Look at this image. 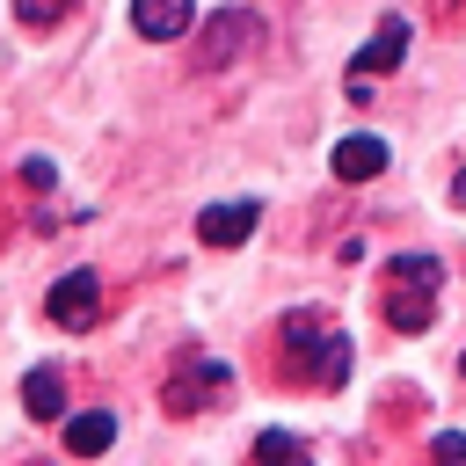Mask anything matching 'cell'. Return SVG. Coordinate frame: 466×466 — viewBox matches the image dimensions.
<instances>
[{"label": "cell", "instance_id": "cell-17", "mask_svg": "<svg viewBox=\"0 0 466 466\" xmlns=\"http://www.w3.org/2000/svg\"><path fill=\"white\" fill-rule=\"evenodd\" d=\"M459 371H466V357H459Z\"/></svg>", "mask_w": 466, "mask_h": 466}, {"label": "cell", "instance_id": "cell-6", "mask_svg": "<svg viewBox=\"0 0 466 466\" xmlns=\"http://www.w3.org/2000/svg\"><path fill=\"white\" fill-rule=\"evenodd\" d=\"M189 22H197V0H131V29H138L146 44L189 36Z\"/></svg>", "mask_w": 466, "mask_h": 466}, {"label": "cell", "instance_id": "cell-3", "mask_svg": "<svg viewBox=\"0 0 466 466\" xmlns=\"http://www.w3.org/2000/svg\"><path fill=\"white\" fill-rule=\"evenodd\" d=\"M233 386V364L211 357V350H175V371H167V415H204L218 408Z\"/></svg>", "mask_w": 466, "mask_h": 466}, {"label": "cell", "instance_id": "cell-4", "mask_svg": "<svg viewBox=\"0 0 466 466\" xmlns=\"http://www.w3.org/2000/svg\"><path fill=\"white\" fill-rule=\"evenodd\" d=\"M262 44V15H248V7H218L211 22H204V44H197V66L204 73H218V66H233V58H248Z\"/></svg>", "mask_w": 466, "mask_h": 466}, {"label": "cell", "instance_id": "cell-2", "mask_svg": "<svg viewBox=\"0 0 466 466\" xmlns=\"http://www.w3.org/2000/svg\"><path fill=\"white\" fill-rule=\"evenodd\" d=\"M437 284H444V262L437 255H393L386 262V277H379V313H386V328H400V335H422L430 320H437Z\"/></svg>", "mask_w": 466, "mask_h": 466}, {"label": "cell", "instance_id": "cell-11", "mask_svg": "<svg viewBox=\"0 0 466 466\" xmlns=\"http://www.w3.org/2000/svg\"><path fill=\"white\" fill-rule=\"evenodd\" d=\"M109 444H116V415H109V408H87V415L66 422V451H73V459H95V451H109Z\"/></svg>", "mask_w": 466, "mask_h": 466}, {"label": "cell", "instance_id": "cell-14", "mask_svg": "<svg viewBox=\"0 0 466 466\" xmlns=\"http://www.w3.org/2000/svg\"><path fill=\"white\" fill-rule=\"evenodd\" d=\"M22 182H29V189H51V182H58V167L36 153V160H22Z\"/></svg>", "mask_w": 466, "mask_h": 466}, {"label": "cell", "instance_id": "cell-13", "mask_svg": "<svg viewBox=\"0 0 466 466\" xmlns=\"http://www.w3.org/2000/svg\"><path fill=\"white\" fill-rule=\"evenodd\" d=\"M255 459H306V437H291V430H262V437H255Z\"/></svg>", "mask_w": 466, "mask_h": 466}, {"label": "cell", "instance_id": "cell-1", "mask_svg": "<svg viewBox=\"0 0 466 466\" xmlns=\"http://www.w3.org/2000/svg\"><path fill=\"white\" fill-rule=\"evenodd\" d=\"M277 342H284V371H291V379H306V386H320V393L350 386V371H357V342H350L328 313H313V306L284 313Z\"/></svg>", "mask_w": 466, "mask_h": 466}, {"label": "cell", "instance_id": "cell-5", "mask_svg": "<svg viewBox=\"0 0 466 466\" xmlns=\"http://www.w3.org/2000/svg\"><path fill=\"white\" fill-rule=\"evenodd\" d=\"M51 320L73 328V335H87V328L102 320V277H95V269H66V277L51 284Z\"/></svg>", "mask_w": 466, "mask_h": 466}, {"label": "cell", "instance_id": "cell-7", "mask_svg": "<svg viewBox=\"0 0 466 466\" xmlns=\"http://www.w3.org/2000/svg\"><path fill=\"white\" fill-rule=\"evenodd\" d=\"M400 58H408V15H379V29H371V44H364V51L350 58V66H357V73L371 80V73H393Z\"/></svg>", "mask_w": 466, "mask_h": 466}, {"label": "cell", "instance_id": "cell-16", "mask_svg": "<svg viewBox=\"0 0 466 466\" xmlns=\"http://www.w3.org/2000/svg\"><path fill=\"white\" fill-rule=\"evenodd\" d=\"M451 204H466V175H459V182H451Z\"/></svg>", "mask_w": 466, "mask_h": 466}, {"label": "cell", "instance_id": "cell-10", "mask_svg": "<svg viewBox=\"0 0 466 466\" xmlns=\"http://www.w3.org/2000/svg\"><path fill=\"white\" fill-rule=\"evenodd\" d=\"M22 408H29V422H58V408H66V371H58V364H29Z\"/></svg>", "mask_w": 466, "mask_h": 466}, {"label": "cell", "instance_id": "cell-12", "mask_svg": "<svg viewBox=\"0 0 466 466\" xmlns=\"http://www.w3.org/2000/svg\"><path fill=\"white\" fill-rule=\"evenodd\" d=\"M15 15H22V29H51L73 15V0H15Z\"/></svg>", "mask_w": 466, "mask_h": 466}, {"label": "cell", "instance_id": "cell-9", "mask_svg": "<svg viewBox=\"0 0 466 466\" xmlns=\"http://www.w3.org/2000/svg\"><path fill=\"white\" fill-rule=\"evenodd\" d=\"M386 138H371V131H350L342 146H335V175L342 182H371V175H386Z\"/></svg>", "mask_w": 466, "mask_h": 466}, {"label": "cell", "instance_id": "cell-8", "mask_svg": "<svg viewBox=\"0 0 466 466\" xmlns=\"http://www.w3.org/2000/svg\"><path fill=\"white\" fill-rule=\"evenodd\" d=\"M255 218H262L255 197H240V204H211V211L197 218V233H204V248H240V240L255 233Z\"/></svg>", "mask_w": 466, "mask_h": 466}, {"label": "cell", "instance_id": "cell-15", "mask_svg": "<svg viewBox=\"0 0 466 466\" xmlns=\"http://www.w3.org/2000/svg\"><path fill=\"white\" fill-rule=\"evenodd\" d=\"M430 451H437V459H466V430H444Z\"/></svg>", "mask_w": 466, "mask_h": 466}]
</instances>
